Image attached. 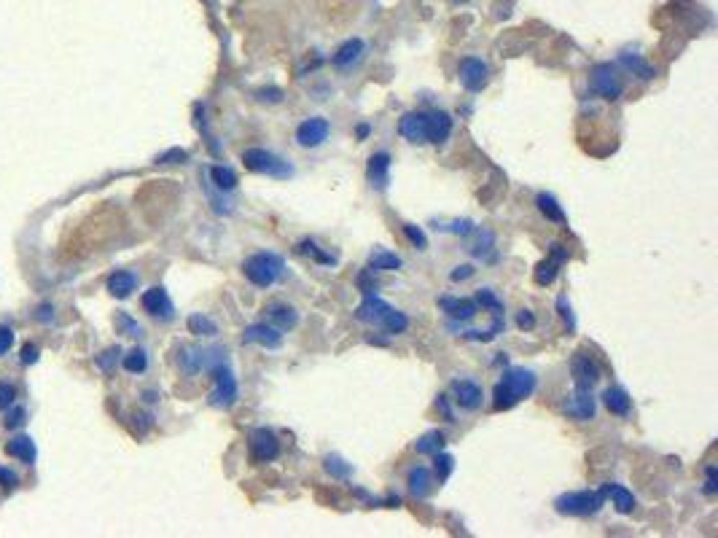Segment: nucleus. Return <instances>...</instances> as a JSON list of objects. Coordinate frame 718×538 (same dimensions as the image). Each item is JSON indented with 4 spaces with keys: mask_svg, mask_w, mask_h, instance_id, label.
Segmentation results:
<instances>
[{
    "mask_svg": "<svg viewBox=\"0 0 718 538\" xmlns=\"http://www.w3.org/2000/svg\"><path fill=\"white\" fill-rule=\"evenodd\" d=\"M369 132H371V127H369V124H358V130H355L358 140H366V137H369Z\"/></svg>",
    "mask_w": 718,
    "mask_h": 538,
    "instance_id": "13d9d810",
    "label": "nucleus"
},
{
    "mask_svg": "<svg viewBox=\"0 0 718 538\" xmlns=\"http://www.w3.org/2000/svg\"><path fill=\"white\" fill-rule=\"evenodd\" d=\"M122 366L127 369L130 374H143V371L148 369L146 350H143V347H134V350H130V353L122 358Z\"/></svg>",
    "mask_w": 718,
    "mask_h": 538,
    "instance_id": "72a5a7b5",
    "label": "nucleus"
},
{
    "mask_svg": "<svg viewBox=\"0 0 718 538\" xmlns=\"http://www.w3.org/2000/svg\"><path fill=\"white\" fill-rule=\"evenodd\" d=\"M210 371H213V379H216V388H213L207 401L216 409H229L231 404L237 401V379L231 374V369L226 366V361L218 364V366H213Z\"/></svg>",
    "mask_w": 718,
    "mask_h": 538,
    "instance_id": "423d86ee",
    "label": "nucleus"
},
{
    "mask_svg": "<svg viewBox=\"0 0 718 538\" xmlns=\"http://www.w3.org/2000/svg\"><path fill=\"white\" fill-rule=\"evenodd\" d=\"M403 234H406V240H409L417 250H426L428 248V237L420 226H414V223H403Z\"/></svg>",
    "mask_w": 718,
    "mask_h": 538,
    "instance_id": "79ce46f5",
    "label": "nucleus"
},
{
    "mask_svg": "<svg viewBox=\"0 0 718 538\" xmlns=\"http://www.w3.org/2000/svg\"><path fill=\"white\" fill-rule=\"evenodd\" d=\"M243 344H258L264 350H278V347H283V331L275 329L272 323H250L243 329Z\"/></svg>",
    "mask_w": 718,
    "mask_h": 538,
    "instance_id": "9d476101",
    "label": "nucleus"
},
{
    "mask_svg": "<svg viewBox=\"0 0 718 538\" xmlns=\"http://www.w3.org/2000/svg\"><path fill=\"white\" fill-rule=\"evenodd\" d=\"M143 310L157 320L175 318V305H172L170 294L162 285H154V288H148L146 294H143Z\"/></svg>",
    "mask_w": 718,
    "mask_h": 538,
    "instance_id": "f8f14e48",
    "label": "nucleus"
},
{
    "mask_svg": "<svg viewBox=\"0 0 718 538\" xmlns=\"http://www.w3.org/2000/svg\"><path fill=\"white\" fill-rule=\"evenodd\" d=\"M568 261V248H562L560 243H554L551 245V253H549V258H544L541 264L536 267V272H533V280L538 283V285H551L554 283V278L560 275V267Z\"/></svg>",
    "mask_w": 718,
    "mask_h": 538,
    "instance_id": "4468645a",
    "label": "nucleus"
},
{
    "mask_svg": "<svg viewBox=\"0 0 718 538\" xmlns=\"http://www.w3.org/2000/svg\"><path fill=\"white\" fill-rule=\"evenodd\" d=\"M406 487H409L414 498H428L433 492V474L426 465H414V468L406 471Z\"/></svg>",
    "mask_w": 718,
    "mask_h": 538,
    "instance_id": "5701e85b",
    "label": "nucleus"
},
{
    "mask_svg": "<svg viewBox=\"0 0 718 538\" xmlns=\"http://www.w3.org/2000/svg\"><path fill=\"white\" fill-rule=\"evenodd\" d=\"M189 331L194 337H216L218 334V323L213 318H207V315H202V312H194L189 318Z\"/></svg>",
    "mask_w": 718,
    "mask_h": 538,
    "instance_id": "473e14b6",
    "label": "nucleus"
},
{
    "mask_svg": "<svg viewBox=\"0 0 718 538\" xmlns=\"http://www.w3.org/2000/svg\"><path fill=\"white\" fill-rule=\"evenodd\" d=\"M119 326H122V329L127 331L130 337H140V326H137V323H134V320L130 318L127 312H119Z\"/></svg>",
    "mask_w": 718,
    "mask_h": 538,
    "instance_id": "5fc2aeb1",
    "label": "nucleus"
},
{
    "mask_svg": "<svg viewBox=\"0 0 718 538\" xmlns=\"http://www.w3.org/2000/svg\"><path fill=\"white\" fill-rule=\"evenodd\" d=\"M557 310H560L562 320H565V326L568 331H576V318H573V310L568 305V296H557Z\"/></svg>",
    "mask_w": 718,
    "mask_h": 538,
    "instance_id": "a18cd8bd",
    "label": "nucleus"
},
{
    "mask_svg": "<svg viewBox=\"0 0 718 538\" xmlns=\"http://www.w3.org/2000/svg\"><path fill=\"white\" fill-rule=\"evenodd\" d=\"M438 307H441V312L447 315L450 323H468L479 312V305H476L474 299H458V296H441Z\"/></svg>",
    "mask_w": 718,
    "mask_h": 538,
    "instance_id": "2eb2a0df",
    "label": "nucleus"
},
{
    "mask_svg": "<svg viewBox=\"0 0 718 538\" xmlns=\"http://www.w3.org/2000/svg\"><path fill=\"white\" fill-rule=\"evenodd\" d=\"M458 78H460V86L471 95H479L482 89H487L490 84V68L485 60L479 57H463L460 65H458Z\"/></svg>",
    "mask_w": 718,
    "mask_h": 538,
    "instance_id": "0eeeda50",
    "label": "nucleus"
},
{
    "mask_svg": "<svg viewBox=\"0 0 718 538\" xmlns=\"http://www.w3.org/2000/svg\"><path fill=\"white\" fill-rule=\"evenodd\" d=\"M256 97L261 100V102H280V100H283V89H278V86H269V89H258Z\"/></svg>",
    "mask_w": 718,
    "mask_h": 538,
    "instance_id": "8fccbe9b",
    "label": "nucleus"
},
{
    "mask_svg": "<svg viewBox=\"0 0 718 538\" xmlns=\"http://www.w3.org/2000/svg\"><path fill=\"white\" fill-rule=\"evenodd\" d=\"M562 412L568 417H573V420H579V423L595 420L597 404H595V396H592V388H576L571 396H565Z\"/></svg>",
    "mask_w": 718,
    "mask_h": 538,
    "instance_id": "6e6552de",
    "label": "nucleus"
},
{
    "mask_svg": "<svg viewBox=\"0 0 718 538\" xmlns=\"http://www.w3.org/2000/svg\"><path fill=\"white\" fill-rule=\"evenodd\" d=\"M38 320H51V307H49V305L41 307V310H38Z\"/></svg>",
    "mask_w": 718,
    "mask_h": 538,
    "instance_id": "bf43d9fd",
    "label": "nucleus"
},
{
    "mask_svg": "<svg viewBox=\"0 0 718 538\" xmlns=\"http://www.w3.org/2000/svg\"><path fill=\"white\" fill-rule=\"evenodd\" d=\"M452 3H468V0H452Z\"/></svg>",
    "mask_w": 718,
    "mask_h": 538,
    "instance_id": "052dcab7",
    "label": "nucleus"
},
{
    "mask_svg": "<svg viewBox=\"0 0 718 538\" xmlns=\"http://www.w3.org/2000/svg\"><path fill=\"white\" fill-rule=\"evenodd\" d=\"M536 208H538V213L544 216L547 221H551V223H565V210H562V205L557 202V196L554 194H549V191H541V194H536Z\"/></svg>",
    "mask_w": 718,
    "mask_h": 538,
    "instance_id": "c756f323",
    "label": "nucleus"
},
{
    "mask_svg": "<svg viewBox=\"0 0 718 538\" xmlns=\"http://www.w3.org/2000/svg\"><path fill=\"white\" fill-rule=\"evenodd\" d=\"M207 178H210V184L216 186L221 194H229V191L237 189V172L231 170V167H223V164L210 167V170H207Z\"/></svg>",
    "mask_w": 718,
    "mask_h": 538,
    "instance_id": "7c9ffc66",
    "label": "nucleus"
},
{
    "mask_svg": "<svg viewBox=\"0 0 718 538\" xmlns=\"http://www.w3.org/2000/svg\"><path fill=\"white\" fill-rule=\"evenodd\" d=\"M436 409L444 415V420L447 423H455V415H452V409H450V401H447V396H438L436 399Z\"/></svg>",
    "mask_w": 718,
    "mask_h": 538,
    "instance_id": "6e6d98bb",
    "label": "nucleus"
},
{
    "mask_svg": "<svg viewBox=\"0 0 718 538\" xmlns=\"http://www.w3.org/2000/svg\"><path fill=\"white\" fill-rule=\"evenodd\" d=\"M398 132L409 143H428V113L426 110H409L398 122Z\"/></svg>",
    "mask_w": 718,
    "mask_h": 538,
    "instance_id": "a211bd4d",
    "label": "nucleus"
},
{
    "mask_svg": "<svg viewBox=\"0 0 718 538\" xmlns=\"http://www.w3.org/2000/svg\"><path fill=\"white\" fill-rule=\"evenodd\" d=\"M379 329H385L388 334H403V331L409 329V318L403 315L401 310H393V307H390V312L382 318V323H379Z\"/></svg>",
    "mask_w": 718,
    "mask_h": 538,
    "instance_id": "c9c22d12",
    "label": "nucleus"
},
{
    "mask_svg": "<svg viewBox=\"0 0 718 538\" xmlns=\"http://www.w3.org/2000/svg\"><path fill=\"white\" fill-rule=\"evenodd\" d=\"M474 302L482 310H487L490 315H503V305H500V299L492 294V288H479L474 296Z\"/></svg>",
    "mask_w": 718,
    "mask_h": 538,
    "instance_id": "e433bc0d",
    "label": "nucleus"
},
{
    "mask_svg": "<svg viewBox=\"0 0 718 538\" xmlns=\"http://www.w3.org/2000/svg\"><path fill=\"white\" fill-rule=\"evenodd\" d=\"M250 455L258 463H269L280 455V441L269 428H256L250 433Z\"/></svg>",
    "mask_w": 718,
    "mask_h": 538,
    "instance_id": "ddd939ff",
    "label": "nucleus"
},
{
    "mask_svg": "<svg viewBox=\"0 0 718 538\" xmlns=\"http://www.w3.org/2000/svg\"><path fill=\"white\" fill-rule=\"evenodd\" d=\"M0 485H3L6 490L16 487V485H19V477H16V471L6 468V465H0Z\"/></svg>",
    "mask_w": 718,
    "mask_h": 538,
    "instance_id": "3c124183",
    "label": "nucleus"
},
{
    "mask_svg": "<svg viewBox=\"0 0 718 538\" xmlns=\"http://www.w3.org/2000/svg\"><path fill=\"white\" fill-rule=\"evenodd\" d=\"M105 285H108L110 296H116V299H127V296H132V291L137 288V275L130 272V269H116V272L108 278Z\"/></svg>",
    "mask_w": 718,
    "mask_h": 538,
    "instance_id": "b1692460",
    "label": "nucleus"
},
{
    "mask_svg": "<svg viewBox=\"0 0 718 538\" xmlns=\"http://www.w3.org/2000/svg\"><path fill=\"white\" fill-rule=\"evenodd\" d=\"M450 391L452 401L458 404L460 409H465V412H476L482 406V399H485V393H482V388L476 385L474 379H455Z\"/></svg>",
    "mask_w": 718,
    "mask_h": 538,
    "instance_id": "dca6fc26",
    "label": "nucleus"
},
{
    "mask_svg": "<svg viewBox=\"0 0 718 538\" xmlns=\"http://www.w3.org/2000/svg\"><path fill=\"white\" fill-rule=\"evenodd\" d=\"M517 326H519L522 331L536 329V318H533V312H530V310H519V312H517Z\"/></svg>",
    "mask_w": 718,
    "mask_h": 538,
    "instance_id": "864d4df0",
    "label": "nucleus"
},
{
    "mask_svg": "<svg viewBox=\"0 0 718 538\" xmlns=\"http://www.w3.org/2000/svg\"><path fill=\"white\" fill-rule=\"evenodd\" d=\"M438 232H450V234H458V237H468V234H474L476 223L468 218H460V221H450V223H438L436 226Z\"/></svg>",
    "mask_w": 718,
    "mask_h": 538,
    "instance_id": "ea45409f",
    "label": "nucleus"
},
{
    "mask_svg": "<svg viewBox=\"0 0 718 538\" xmlns=\"http://www.w3.org/2000/svg\"><path fill=\"white\" fill-rule=\"evenodd\" d=\"M296 253L315 258V261H320V264H329V267L331 264H337V258L331 256V253H323V250H320V245L312 243V240H302V243L296 245Z\"/></svg>",
    "mask_w": 718,
    "mask_h": 538,
    "instance_id": "4c0bfd02",
    "label": "nucleus"
},
{
    "mask_svg": "<svg viewBox=\"0 0 718 538\" xmlns=\"http://www.w3.org/2000/svg\"><path fill=\"white\" fill-rule=\"evenodd\" d=\"M571 371H573V385H576V388H595L597 379H600V366H597V361L589 353H584V350H579V353L573 355Z\"/></svg>",
    "mask_w": 718,
    "mask_h": 538,
    "instance_id": "9b49d317",
    "label": "nucleus"
},
{
    "mask_svg": "<svg viewBox=\"0 0 718 538\" xmlns=\"http://www.w3.org/2000/svg\"><path fill=\"white\" fill-rule=\"evenodd\" d=\"M600 399H603V404H606V409H608L611 415L616 417H627L630 409H633V399L627 396L624 388H606Z\"/></svg>",
    "mask_w": 718,
    "mask_h": 538,
    "instance_id": "a878e982",
    "label": "nucleus"
},
{
    "mask_svg": "<svg viewBox=\"0 0 718 538\" xmlns=\"http://www.w3.org/2000/svg\"><path fill=\"white\" fill-rule=\"evenodd\" d=\"M603 492H606V498H611L613 509L619 514H630L635 509V503H638L633 492L627 487H621V485H616V482H608V485L603 487Z\"/></svg>",
    "mask_w": 718,
    "mask_h": 538,
    "instance_id": "c85d7f7f",
    "label": "nucleus"
},
{
    "mask_svg": "<svg viewBox=\"0 0 718 538\" xmlns=\"http://www.w3.org/2000/svg\"><path fill=\"white\" fill-rule=\"evenodd\" d=\"M6 453L16 458V460H22V463L33 465L38 460V450H36V441L30 439V436H14L9 444H6Z\"/></svg>",
    "mask_w": 718,
    "mask_h": 538,
    "instance_id": "bb28decb",
    "label": "nucleus"
},
{
    "mask_svg": "<svg viewBox=\"0 0 718 538\" xmlns=\"http://www.w3.org/2000/svg\"><path fill=\"white\" fill-rule=\"evenodd\" d=\"M433 463H436V477H438V482H447V479L452 477V471H455V458H452L450 453H436L433 455Z\"/></svg>",
    "mask_w": 718,
    "mask_h": 538,
    "instance_id": "58836bf2",
    "label": "nucleus"
},
{
    "mask_svg": "<svg viewBox=\"0 0 718 538\" xmlns=\"http://www.w3.org/2000/svg\"><path fill=\"white\" fill-rule=\"evenodd\" d=\"M536 385H538V377H536V371H530V369L514 366V369H509V371H503V377H500V382L495 385V391H492V406H495V412H506V409L517 406V404L524 401V399H530V396L536 393Z\"/></svg>",
    "mask_w": 718,
    "mask_h": 538,
    "instance_id": "f257e3e1",
    "label": "nucleus"
},
{
    "mask_svg": "<svg viewBox=\"0 0 718 538\" xmlns=\"http://www.w3.org/2000/svg\"><path fill=\"white\" fill-rule=\"evenodd\" d=\"M403 261L401 256H396L393 250H385V248H374L369 253V272H396L401 269Z\"/></svg>",
    "mask_w": 718,
    "mask_h": 538,
    "instance_id": "cd10ccee",
    "label": "nucleus"
},
{
    "mask_svg": "<svg viewBox=\"0 0 718 538\" xmlns=\"http://www.w3.org/2000/svg\"><path fill=\"white\" fill-rule=\"evenodd\" d=\"M619 65L627 70V73H633L635 78H640V81H654L657 78V70H654V65H648V62L640 57V54H630V51H621L619 54Z\"/></svg>",
    "mask_w": 718,
    "mask_h": 538,
    "instance_id": "393cba45",
    "label": "nucleus"
},
{
    "mask_svg": "<svg viewBox=\"0 0 718 538\" xmlns=\"http://www.w3.org/2000/svg\"><path fill=\"white\" fill-rule=\"evenodd\" d=\"M243 164L245 170L256 172V175H267V178H278V181L293 178V164H288L267 148H245Z\"/></svg>",
    "mask_w": 718,
    "mask_h": 538,
    "instance_id": "20e7f679",
    "label": "nucleus"
},
{
    "mask_svg": "<svg viewBox=\"0 0 718 538\" xmlns=\"http://www.w3.org/2000/svg\"><path fill=\"white\" fill-rule=\"evenodd\" d=\"M390 312V305L385 299H379L377 294H366V299L358 305L355 310V318L361 320V323H371V326H379L382 318Z\"/></svg>",
    "mask_w": 718,
    "mask_h": 538,
    "instance_id": "aec40b11",
    "label": "nucleus"
},
{
    "mask_svg": "<svg viewBox=\"0 0 718 538\" xmlns=\"http://www.w3.org/2000/svg\"><path fill=\"white\" fill-rule=\"evenodd\" d=\"M606 506V492L603 490H576V492H562L554 501V509L562 517H592Z\"/></svg>",
    "mask_w": 718,
    "mask_h": 538,
    "instance_id": "7ed1b4c3",
    "label": "nucleus"
},
{
    "mask_svg": "<svg viewBox=\"0 0 718 538\" xmlns=\"http://www.w3.org/2000/svg\"><path fill=\"white\" fill-rule=\"evenodd\" d=\"M390 154L388 151H377L369 157V164H366V181L371 184V189L377 191H385L390 184Z\"/></svg>",
    "mask_w": 718,
    "mask_h": 538,
    "instance_id": "f3484780",
    "label": "nucleus"
},
{
    "mask_svg": "<svg viewBox=\"0 0 718 538\" xmlns=\"http://www.w3.org/2000/svg\"><path fill=\"white\" fill-rule=\"evenodd\" d=\"M14 347V331L9 326H0V358Z\"/></svg>",
    "mask_w": 718,
    "mask_h": 538,
    "instance_id": "603ef678",
    "label": "nucleus"
},
{
    "mask_svg": "<svg viewBox=\"0 0 718 538\" xmlns=\"http://www.w3.org/2000/svg\"><path fill=\"white\" fill-rule=\"evenodd\" d=\"M705 495H716L718 492V468L716 465H707L705 468Z\"/></svg>",
    "mask_w": 718,
    "mask_h": 538,
    "instance_id": "de8ad7c7",
    "label": "nucleus"
},
{
    "mask_svg": "<svg viewBox=\"0 0 718 538\" xmlns=\"http://www.w3.org/2000/svg\"><path fill=\"white\" fill-rule=\"evenodd\" d=\"M243 275L253 283V285H258V288H272V285L285 275V261H283V256H278V253L261 250V253H253V256L245 258Z\"/></svg>",
    "mask_w": 718,
    "mask_h": 538,
    "instance_id": "f03ea898",
    "label": "nucleus"
},
{
    "mask_svg": "<svg viewBox=\"0 0 718 538\" xmlns=\"http://www.w3.org/2000/svg\"><path fill=\"white\" fill-rule=\"evenodd\" d=\"M323 468H326L334 479H342V482L353 477V465L347 463L344 458H339V455H329V458L323 460Z\"/></svg>",
    "mask_w": 718,
    "mask_h": 538,
    "instance_id": "f704fd0d",
    "label": "nucleus"
},
{
    "mask_svg": "<svg viewBox=\"0 0 718 538\" xmlns=\"http://www.w3.org/2000/svg\"><path fill=\"white\" fill-rule=\"evenodd\" d=\"M474 234H476V245H471L468 250L474 253V256H485L487 253L490 248H492V243H495V237H492V232H487V229H474Z\"/></svg>",
    "mask_w": 718,
    "mask_h": 538,
    "instance_id": "a19ab883",
    "label": "nucleus"
},
{
    "mask_svg": "<svg viewBox=\"0 0 718 538\" xmlns=\"http://www.w3.org/2000/svg\"><path fill=\"white\" fill-rule=\"evenodd\" d=\"M119 353H122L119 347H110V350H105V353L97 358V366L102 369V371H108V374H110V371H113V366H116V358H119Z\"/></svg>",
    "mask_w": 718,
    "mask_h": 538,
    "instance_id": "49530a36",
    "label": "nucleus"
},
{
    "mask_svg": "<svg viewBox=\"0 0 718 538\" xmlns=\"http://www.w3.org/2000/svg\"><path fill=\"white\" fill-rule=\"evenodd\" d=\"M364 51H366V46L361 38H347L339 49L331 54V65H334L337 70H350V68H355L358 62L364 60Z\"/></svg>",
    "mask_w": 718,
    "mask_h": 538,
    "instance_id": "6ab92c4d",
    "label": "nucleus"
},
{
    "mask_svg": "<svg viewBox=\"0 0 718 538\" xmlns=\"http://www.w3.org/2000/svg\"><path fill=\"white\" fill-rule=\"evenodd\" d=\"M444 444H447V436L441 431H428V433H423L420 439L414 441V450L420 455H436L444 450Z\"/></svg>",
    "mask_w": 718,
    "mask_h": 538,
    "instance_id": "2f4dec72",
    "label": "nucleus"
},
{
    "mask_svg": "<svg viewBox=\"0 0 718 538\" xmlns=\"http://www.w3.org/2000/svg\"><path fill=\"white\" fill-rule=\"evenodd\" d=\"M22 361H25V364H36V361H38V347H36V344H27L25 350H22Z\"/></svg>",
    "mask_w": 718,
    "mask_h": 538,
    "instance_id": "4d7b16f0",
    "label": "nucleus"
},
{
    "mask_svg": "<svg viewBox=\"0 0 718 538\" xmlns=\"http://www.w3.org/2000/svg\"><path fill=\"white\" fill-rule=\"evenodd\" d=\"M264 312H267L269 323L275 326V329L280 331H291L299 326V312H296V307L291 305H283V302H269L264 307Z\"/></svg>",
    "mask_w": 718,
    "mask_h": 538,
    "instance_id": "412c9836",
    "label": "nucleus"
},
{
    "mask_svg": "<svg viewBox=\"0 0 718 538\" xmlns=\"http://www.w3.org/2000/svg\"><path fill=\"white\" fill-rule=\"evenodd\" d=\"M474 264H460V267H455L452 269V275H450V280L452 283H460V280H468V278H474Z\"/></svg>",
    "mask_w": 718,
    "mask_h": 538,
    "instance_id": "09e8293b",
    "label": "nucleus"
},
{
    "mask_svg": "<svg viewBox=\"0 0 718 538\" xmlns=\"http://www.w3.org/2000/svg\"><path fill=\"white\" fill-rule=\"evenodd\" d=\"M329 132H331V124L329 119H323V116H310L305 122L296 127V146L299 148H317L323 146L326 140H329Z\"/></svg>",
    "mask_w": 718,
    "mask_h": 538,
    "instance_id": "1a4fd4ad",
    "label": "nucleus"
},
{
    "mask_svg": "<svg viewBox=\"0 0 718 538\" xmlns=\"http://www.w3.org/2000/svg\"><path fill=\"white\" fill-rule=\"evenodd\" d=\"M452 134V116L447 110H431L428 113V143L441 146Z\"/></svg>",
    "mask_w": 718,
    "mask_h": 538,
    "instance_id": "4be33fe9",
    "label": "nucleus"
},
{
    "mask_svg": "<svg viewBox=\"0 0 718 538\" xmlns=\"http://www.w3.org/2000/svg\"><path fill=\"white\" fill-rule=\"evenodd\" d=\"M22 423H25V409L16 406V404H11V406L6 409V428H19Z\"/></svg>",
    "mask_w": 718,
    "mask_h": 538,
    "instance_id": "c03bdc74",
    "label": "nucleus"
},
{
    "mask_svg": "<svg viewBox=\"0 0 718 538\" xmlns=\"http://www.w3.org/2000/svg\"><path fill=\"white\" fill-rule=\"evenodd\" d=\"M11 404H16V388L11 382H0V412H6Z\"/></svg>",
    "mask_w": 718,
    "mask_h": 538,
    "instance_id": "37998d69",
    "label": "nucleus"
},
{
    "mask_svg": "<svg viewBox=\"0 0 718 538\" xmlns=\"http://www.w3.org/2000/svg\"><path fill=\"white\" fill-rule=\"evenodd\" d=\"M589 84H592V92L600 95L603 100H619L624 95V81L619 75V68L613 62H597L589 73Z\"/></svg>",
    "mask_w": 718,
    "mask_h": 538,
    "instance_id": "39448f33",
    "label": "nucleus"
}]
</instances>
